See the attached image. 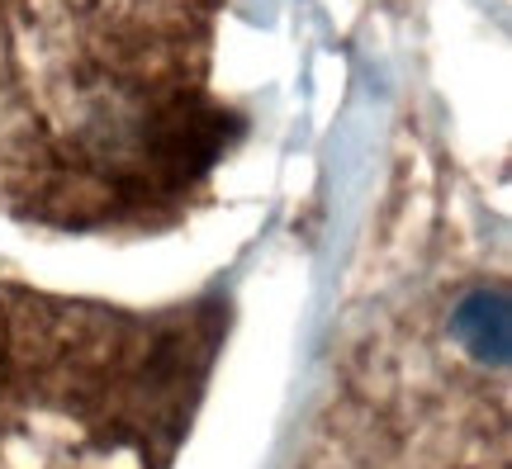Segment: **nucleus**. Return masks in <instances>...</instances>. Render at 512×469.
I'll use <instances>...</instances> for the list:
<instances>
[{
    "label": "nucleus",
    "mask_w": 512,
    "mask_h": 469,
    "mask_svg": "<svg viewBox=\"0 0 512 469\" xmlns=\"http://www.w3.org/2000/svg\"><path fill=\"white\" fill-rule=\"evenodd\" d=\"M209 337L190 313L0 285V469H166Z\"/></svg>",
    "instance_id": "1"
},
{
    "label": "nucleus",
    "mask_w": 512,
    "mask_h": 469,
    "mask_svg": "<svg viewBox=\"0 0 512 469\" xmlns=\"http://www.w3.org/2000/svg\"><path fill=\"white\" fill-rule=\"evenodd\" d=\"M318 469H508L503 275H460L375 332Z\"/></svg>",
    "instance_id": "2"
}]
</instances>
